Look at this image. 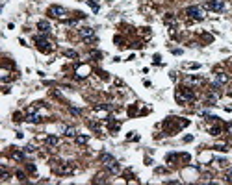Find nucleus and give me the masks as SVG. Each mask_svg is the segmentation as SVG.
I'll use <instances>...</instances> for the list:
<instances>
[{
    "mask_svg": "<svg viewBox=\"0 0 232 185\" xmlns=\"http://www.w3.org/2000/svg\"><path fill=\"white\" fill-rule=\"evenodd\" d=\"M87 4H89V6L93 8V11H99V4H95L93 0H87Z\"/></svg>",
    "mask_w": 232,
    "mask_h": 185,
    "instance_id": "18",
    "label": "nucleus"
},
{
    "mask_svg": "<svg viewBox=\"0 0 232 185\" xmlns=\"http://www.w3.org/2000/svg\"><path fill=\"white\" fill-rule=\"evenodd\" d=\"M74 172V165L73 163H65L61 168H59V174H63V176H69V174Z\"/></svg>",
    "mask_w": 232,
    "mask_h": 185,
    "instance_id": "9",
    "label": "nucleus"
},
{
    "mask_svg": "<svg viewBox=\"0 0 232 185\" xmlns=\"http://www.w3.org/2000/svg\"><path fill=\"white\" fill-rule=\"evenodd\" d=\"M35 43H37V48L41 50V52H52V48H54L52 43L47 41L43 35H37V37H35Z\"/></svg>",
    "mask_w": 232,
    "mask_h": 185,
    "instance_id": "4",
    "label": "nucleus"
},
{
    "mask_svg": "<svg viewBox=\"0 0 232 185\" xmlns=\"http://www.w3.org/2000/svg\"><path fill=\"white\" fill-rule=\"evenodd\" d=\"M48 15H50V17L59 19V17H63V15H65V8H61V6H50L48 8Z\"/></svg>",
    "mask_w": 232,
    "mask_h": 185,
    "instance_id": "6",
    "label": "nucleus"
},
{
    "mask_svg": "<svg viewBox=\"0 0 232 185\" xmlns=\"http://www.w3.org/2000/svg\"><path fill=\"white\" fill-rule=\"evenodd\" d=\"M63 133L67 137H76V130H74L73 126H63Z\"/></svg>",
    "mask_w": 232,
    "mask_h": 185,
    "instance_id": "11",
    "label": "nucleus"
},
{
    "mask_svg": "<svg viewBox=\"0 0 232 185\" xmlns=\"http://www.w3.org/2000/svg\"><path fill=\"white\" fill-rule=\"evenodd\" d=\"M206 8L212 9V11H223L225 2L223 0H210V2H206Z\"/></svg>",
    "mask_w": 232,
    "mask_h": 185,
    "instance_id": "5",
    "label": "nucleus"
},
{
    "mask_svg": "<svg viewBox=\"0 0 232 185\" xmlns=\"http://www.w3.org/2000/svg\"><path fill=\"white\" fill-rule=\"evenodd\" d=\"M221 132H223V130H221V126H212V128H210V133H212L214 137L221 135Z\"/></svg>",
    "mask_w": 232,
    "mask_h": 185,
    "instance_id": "13",
    "label": "nucleus"
},
{
    "mask_svg": "<svg viewBox=\"0 0 232 185\" xmlns=\"http://www.w3.org/2000/svg\"><path fill=\"white\" fill-rule=\"evenodd\" d=\"M226 182H232V168L226 170Z\"/></svg>",
    "mask_w": 232,
    "mask_h": 185,
    "instance_id": "21",
    "label": "nucleus"
},
{
    "mask_svg": "<svg viewBox=\"0 0 232 185\" xmlns=\"http://www.w3.org/2000/svg\"><path fill=\"white\" fill-rule=\"evenodd\" d=\"M102 163L106 165V168H108L112 174H117L119 172V163L115 161V157H112L110 154H102Z\"/></svg>",
    "mask_w": 232,
    "mask_h": 185,
    "instance_id": "1",
    "label": "nucleus"
},
{
    "mask_svg": "<svg viewBox=\"0 0 232 185\" xmlns=\"http://www.w3.org/2000/svg\"><path fill=\"white\" fill-rule=\"evenodd\" d=\"M37 28L41 30V33H48V32H50V24H48L47 21H39V22H37Z\"/></svg>",
    "mask_w": 232,
    "mask_h": 185,
    "instance_id": "10",
    "label": "nucleus"
},
{
    "mask_svg": "<svg viewBox=\"0 0 232 185\" xmlns=\"http://www.w3.org/2000/svg\"><path fill=\"white\" fill-rule=\"evenodd\" d=\"M65 56H67V58H74V59H76L78 58V52H74V50H65Z\"/></svg>",
    "mask_w": 232,
    "mask_h": 185,
    "instance_id": "15",
    "label": "nucleus"
},
{
    "mask_svg": "<svg viewBox=\"0 0 232 185\" xmlns=\"http://www.w3.org/2000/svg\"><path fill=\"white\" fill-rule=\"evenodd\" d=\"M13 157L17 159V161H22V159H24V154H21V152H13Z\"/></svg>",
    "mask_w": 232,
    "mask_h": 185,
    "instance_id": "16",
    "label": "nucleus"
},
{
    "mask_svg": "<svg viewBox=\"0 0 232 185\" xmlns=\"http://www.w3.org/2000/svg\"><path fill=\"white\" fill-rule=\"evenodd\" d=\"M193 98H195V93H193V89H189V87H182L176 93V102H180V104L188 102V100H193Z\"/></svg>",
    "mask_w": 232,
    "mask_h": 185,
    "instance_id": "2",
    "label": "nucleus"
},
{
    "mask_svg": "<svg viewBox=\"0 0 232 185\" xmlns=\"http://www.w3.org/2000/svg\"><path fill=\"white\" fill-rule=\"evenodd\" d=\"M89 128H93V130H97V132H99V122H95V121H89Z\"/></svg>",
    "mask_w": 232,
    "mask_h": 185,
    "instance_id": "20",
    "label": "nucleus"
},
{
    "mask_svg": "<svg viewBox=\"0 0 232 185\" xmlns=\"http://www.w3.org/2000/svg\"><path fill=\"white\" fill-rule=\"evenodd\" d=\"M89 141V135H76V143L78 144H85Z\"/></svg>",
    "mask_w": 232,
    "mask_h": 185,
    "instance_id": "14",
    "label": "nucleus"
},
{
    "mask_svg": "<svg viewBox=\"0 0 232 185\" xmlns=\"http://www.w3.org/2000/svg\"><path fill=\"white\" fill-rule=\"evenodd\" d=\"M186 15L191 17V19H195V21H203L204 19V11L199 6H189L188 9H186Z\"/></svg>",
    "mask_w": 232,
    "mask_h": 185,
    "instance_id": "3",
    "label": "nucleus"
},
{
    "mask_svg": "<svg viewBox=\"0 0 232 185\" xmlns=\"http://www.w3.org/2000/svg\"><path fill=\"white\" fill-rule=\"evenodd\" d=\"M47 144H50V146H58L59 144V139L56 135H48L47 137Z\"/></svg>",
    "mask_w": 232,
    "mask_h": 185,
    "instance_id": "12",
    "label": "nucleus"
},
{
    "mask_svg": "<svg viewBox=\"0 0 232 185\" xmlns=\"http://www.w3.org/2000/svg\"><path fill=\"white\" fill-rule=\"evenodd\" d=\"M28 170H30V172H35V165H32V163H28Z\"/></svg>",
    "mask_w": 232,
    "mask_h": 185,
    "instance_id": "25",
    "label": "nucleus"
},
{
    "mask_svg": "<svg viewBox=\"0 0 232 185\" xmlns=\"http://www.w3.org/2000/svg\"><path fill=\"white\" fill-rule=\"evenodd\" d=\"M215 150H221V152H225L226 146H225V144H215Z\"/></svg>",
    "mask_w": 232,
    "mask_h": 185,
    "instance_id": "22",
    "label": "nucleus"
},
{
    "mask_svg": "<svg viewBox=\"0 0 232 185\" xmlns=\"http://www.w3.org/2000/svg\"><path fill=\"white\" fill-rule=\"evenodd\" d=\"M226 80H229V76L226 74H223V72H219L217 76H215V82H214V87L217 89V87H221L223 83H226Z\"/></svg>",
    "mask_w": 232,
    "mask_h": 185,
    "instance_id": "8",
    "label": "nucleus"
},
{
    "mask_svg": "<svg viewBox=\"0 0 232 185\" xmlns=\"http://www.w3.org/2000/svg\"><path fill=\"white\" fill-rule=\"evenodd\" d=\"M71 113H73V115H80V113H82V111H80V109H78V107H71Z\"/></svg>",
    "mask_w": 232,
    "mask_h": 185,
    "instance_id": "23",
    "label": "nucleus"
},
{
    "mask_svg": "<svg viewBox=\"0 0 232 185\" xmlns=\"http://www.w3.org/2000/svg\"><path fill=\"white\" fill-rule=\"evenodd\" d=\"M176 157H178V154H169V156H167V161H169V163H173Z\"/></svg>",
    "mask_w": 232,
    "mask_h": 185,
    "instance_id": "19",
    "label": "nucleus"
},
{
    "mask_svg": "<svg viewBox=\"0 0 232 185\" xmlns=\"http://www.w3.org/2000/svg\"><path fill=\"white\" fill-rule=\"evenodd\" d=\"M226 128H229V132H230V135H232V124H226Z\"/></svg>",
    "mask_w": 232,
    "mask_h": 185,
    "instance_id": "26",
    "label": "nucleus"
},
{
    "mask_svg": "<svg viewBox=\"0 0 232 185\" xmlns=\"http://www.w3.org/2000/svg\"><path fill=\"white\" fill-rule=\"evenodd\" d=\"M80 37L84 39V41H89V39H95V30L93 28H80Z\"/></svg>",
    "mask_w": 232,
    "mask_h": 185,
    "instance_id": "7",
    "label": "nucleus"
},
{
    "mask_svg": "<svg viewBox=\"0 0 232 185\" xmlns=\"http://www.w3.org/2000/svg\"><path fill=\"white\" fill-rule=\"evenodd\" d=\"M15 176H17L19 179H21V182H24V179H26V176H24V172H21V170H17V172H15Z\"/></svg>",
    "mask_w": 232,
    "mask_h": 185,
    "instance_id": "17",
    "label": "nucleus"
},
{
    "mask_svg": "<svg viewBox=\"0 0 232 185\" xmlns=\"http://www.w3.org/2000/svg\"><path fill=\"white\" fill-rule=\"evenodd\" d=\"M13 121H17V122L22 121V118H21V113H15V115H13Z\"/></svg>",
    "mask_w": 232,
    "mask_h": 185,
    "instance_id": "24",
    "label": "nucleus"
}]
</instances>
